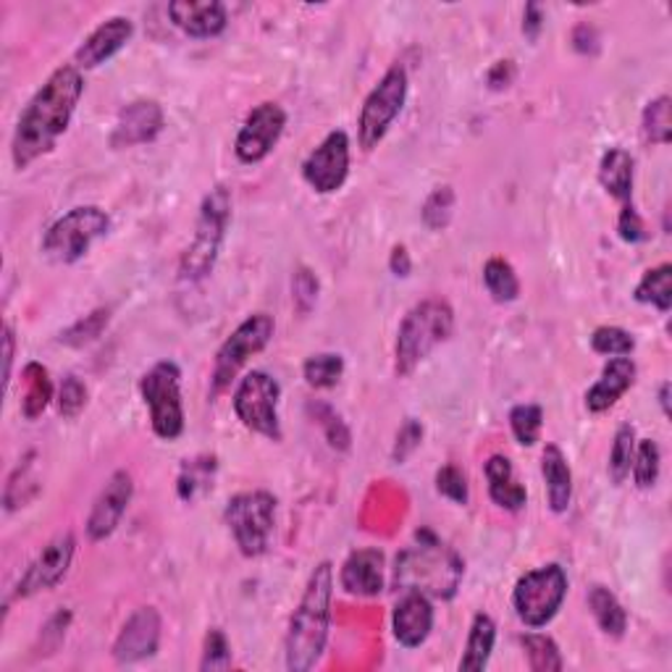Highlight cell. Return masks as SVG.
Segmentation results:
<instances>
[{"label":"cell","mask_w":672,"mask_h":672,"mask_svg":"<svg viewBox=\"0 0 672 672\" xmlns=\"http://www.w3.org/2000/svg\"><path fill=\"white\" fill-rule=\"evenodd\" d=\"M84 95V77L75 64L58 66L45 84L32 95L19 116L11 139V158L19 171L32 166L37 158L48 156L56 143L66 135L75 118L79 100Z\"/></svg>","instance_id":"1"},{"label":"cell","mask_w":672,"mask_h":672,"mask_svg":"<svg viewBox=\"0 0 672 672\" xmlns=\"http://www.w3.org/2000/svg\"><path fill=\"white\" fill-rule=\"evenodd\" d=\"M331 599H334V565L318 562L305 583L297 610L292 612L284 660L292 672H308L321 662L331 630Z\"/></svg>","instance_id":"2"},{"label":"cell","mask_w":672,"mask_h":672,"mask_svg":"<svg viewBox=\"0 0 672 672\" xmlns=\"http://www.w3.org/2000/svg\"><path fill=\"white\" fill-rule=\"evenodd\" d=\"M463 560L455 549L444 547L436 536H418V544H410L397 555L395 583L402 591H418L431 599H452L463 581Z\"/></svg>","instance_id":"3"},{"label":"cell","mask_w":672,"mask_h":672,"mask_svg":"<svg viewBox=\"0 0 672 672\" xmlns=\"http://www.w3.org/2000/svg\"><path fill=\"white\" fill-rule=\"evenodd\" d=\"M231 224V192L224 184H216L200 203L195 221V235L179 258V278L187 284L205 282L221 258L226 235Z\"/></svg>","instance_id":"4"},{"label":"cell","mask_w":672,"mask_h":672,"mask_svg":"<svg viewBox=\"0 0 672 672\" xmlns=\"http://www.w3.org/2000/svg\"><path fill=\"white\" fill-rule=\"evenodd\" d=\"M455 331V310L447 299L429 297L405 312L397 329L395 344V371L399 376H410L425 357L444 344Z\"/></svg>","instance_id":"5"},{"label":"cell","mask_w":672,"mask_h":672,"mask_svg":"<svg viewBox=\"0 0 672 672\" xmlns=\"http://www.w3.org/2000/svg\"><path fill=\"white\" fill-rule=\"evenodd\" d=\"M111 231V216L98 205H77L61 218H56L45 231L43 255L50 263L71 265L88 255L92 244Z\"/></svg>","instance_id":"6"},{"label":"cell","mask_w":672,"mask_h":672,"mask_svg":"<svg viewBox=\"0 0 672 672\" xmlns=\"http://www.w3.org/2000/svg\"><path fill=\"white\" fill-rule=\"evenodd\" d=\"M224 523L229 525L239 551L250 560L269 551L276 528V497L269 491H239L226 502Z\"/></svg>","instance_id":"7"},{"label":"cell","mask_w":672,"mask_h":672,"mask_svg":"<svg viewBox=\"0 0 672 672\" xmlns=\"http://www.w3.org/2000/svg\"><path fill=\"white\" fill-rule=\"evenodd\" d=\"M139 395L150 412L152 434L163 442H176L184 434V402H182V371L174 361H161L145 371L139 378Z\"/></svg>","instance_id":"8"},{"label":"cell","mask_w":672,"mask_h":672,"mask_svg":"<svg viewBox=\"0 0 672 672\" xmlns=\"http://www.w3.org/2000/svg\"><path fill=\"white\" fill-rule=\"evenodd\" d=\"M568 596V573L560 565H544L531 570L512 589V610L525 628L538 630L549 625Z\"/></svg>","instance_id":"9"},{"label":"cell","mask_w":672,"mask_h":672,"mask_svg":"<svg viewBox=\"0 0 672 672\" xmlns=\"http://www.w3.org/2000/svg\"><path fill=\"white\" fill-rule=\"evenodd\" d=\"M408 88V71H405V66L395 64L391 69H386L376 88L368 92L361 109V118H357V143L365 152L376 150L384 143L386 132L391 129L395 118L405 109Z\"/></svg>","instance_id":"10"},{"label":"cell","mask_w":672,"mask_h":672,"mask_svg":"<svg viewBox=\"0 0 672 672\" xmlns=\"http://www.w3.org/2000/svg\"><path fill=\"white\" fill-rule=\"evenodd\" d=\"M278 399H282V384L265 371H250L239 378L231 408L237 421L252 434H261L271 442H282V421H278Z\"/></svg>","instance_id":"11"},{"label":"cell","mask_w":672,"mask_h":672,"mask_svg":"<svg viewBox=\"0 0 672 672\" xmlns=\"http://www.w3.org/2000/svg\"><path fill=\"white\" fill-rule=\"evenodd\" d=\"M276 321L269 312H252L244 318L242 323L226 337V342L218 348L216 361H213V395H221L224 389H229L239 371L248 365V361L258 352L269 348V342L274 339Z\"/></svg>","instance_id":"12"},{"label":"cell","mask_w":672,"mask_h":672,"mask_svg":"<svg viewBox=\"0 0 672 672\" xmlns=\"http://www.w3.org/2000/svg\"><path fill=\"white\" fill-rule=\"evenodd\" d=\"M350 176V137L344 129H334L303 161V179L318 195H334Z\"/></svg>","instance_id":"13"},{"label":"cell","mask_w":672,"mask_h":672,"mask_svg":"<svg viewBox=\"0 0 672 672\" xmlns=\"http://www.w3.org/2000/svg\"><path fill=\"white\" fill-rule=\"evenodd\" d=\"M284 129H287V111L278 103H265L255 105L244 118L242 129L235 139V152L242 163H261L274 152V148L282 139Z\"/></svg>","instance_id":"14"},{"label":"cell","mask_w":672,"mask_h":672,"mask_svg":"<svg viewBox=\"0 0 672 672\" xmlns=\"http://www.w3.org/2000/svg\"><path fill=\"white\" fill-rule=\"evenodd\" d=\"M75 555H77V538L71 531H66V534L56 536L53 542L45 544L43 551L26 565L22 578H19L16 596L30 599L43 594V591L56 589V585L69 576Z\"/></svg>","instance_id":"15"},{"label":"cell","mask_w":672,"mask_h":672,"mask_svg":"<svg viewBox=\"0 0 672 672\" xmlns=\"http://www.w3.org/2000/svg\"><path fill=\"white\" fill-rule=\"evenodd\" d=\"M163 126H166V116L158 100L150 98L132 100V103H126L124 109L118 111L109 143L113 150L137 148V145H148L152 139H158Z\"/></svg>","instance_id":"16"},{"label":"cell","mask_w":672,"mask_h":672,"mask_svg":"<svg viewBox=\"0 0 672 672\" xmlns=\"http://www.w3.org/2000/svg\"><path fill=\"white\" fill-rule=\"evenodd\" d=\"M163 620L156 607H139L118 630L113 641V660L118 664H135L148 660L161 647Z\"/></svg>","instance_id":"17"},{"label":"cell","mask_w":672,"mask_h":672,"mask_svg":"<svg viewBox=\"0 0 672 672\" xmlns=\"http://www.w3.org/2000/svg\"><path fill=\"white\" fill-rule=\"evenodd\" d=\"M132 497H135V481H132L129 470H116L109 481H105L100 494L92 502L88 517V536L90 542H105L113 531L122 523L126 508H129Z\"/></svg>","instance_id":"18"},{"label":"cell","mask_w":672,"mask_h":672,"mask_svg":"<svg viewBox=\"0 0 672 672\" xmlns=\"http://www.w3.org/2000/svg\"><path fill=\"white\" fill-rule=\"evenodd\" d=\"M132 35H135V24L126 16H111L103 24H98L95 30L84 37V43L79 45L75 53V66L79 71H90L111 61L118 50L126 48Z\"/></svg>","instance_id":"19"},{"label":"cell","mask_w":672,"mask_h":672,"mask_svg":"<svg viewBox=\"0 0 672 672\" xmlns=\"http://www.w3.org/2000/svg\"><path fill=\"white\" fill-rule=\"evenodd\" d=\"M391 630L399 647L418 649L429 641L434 630V604L431 596L418 594V591H405L395 612H391Z\"/></svg>","instance_id":"20"},{"label":"cell","mask_w":672,"mask_h":672,"mask_svg":"<svg viewBox=\"0 0 672 672\" xmlns=\"http://www.w3.org/2000/svg\"><path fill=\"white\" fill-rule=\"evenodd\" d=\"M169 16L176 30L195 39L218 37L229 24L226 5L218 0H174L169 3Z\"/></svg>","instance_id":"21"},{"label":"cell","mask_w":672,"mask_h":672,"mask_svg":"<svg viewBox=\"0 0 672 672\" xmlns=\"http://www.w3.org/2000/svg\"><path fill=\"white\" fill-rule=\"evenodd\" d=\"M636 376L638 368L634 357L630 355L610 357V361L604 363L602 376H599L596 384L585 391V410L599 415V412H607L610 408H615L617 399L636 384Z\"/></svg>","instance_id":"22"},{"label":"cell","mask_w":672,"mask_h":672,"mask_svg":"<svg viewBox=\"0 0 672 672\" xmlns=\"http://www.w3.org/2000/svg\"><path fill=\"white\" fill-rule=\"evenodd\" d=\"M339 581L352 596H378L384 589V551L374 547L352 551L342 565Z\"/></svg>","instance_id":"23"},{"label":"cell","mask_w":672,"mask_h":672,"mask_svg":"<svg viewBox=\"0 0 672 672\" xmlns=\"http://www.w3.org/2000/svg\"><path fill=\"white\" fill-rule=\"evenodd\" d=\"M483 474L486 481H489V497L497 508L508 512H521L525 508V502H528V491H525V486L517 481L510 457L491 455L483 465Z\"/></svg>","instance_id":"24"},{"label":"cell","mask_w":672,"mask_h":672,"mask_svg":"<svg viewBox=\"0 0 672 672\" xmlns=\"http://www.w3.org/2000/svg\"><path fill=\"white\" fill-rule=\"evenodd\" d=\"M542 476L544 486H547L549 510L557 515L568 512L570 502H573V470L557 444H547L542 452Z\"/></svg>","instance_id":"25"},{"label":"cell","mask_w":672,"mask_h":672,"mask_svg":"<svg viewBox=\"0 0 672 672\" xmlns=\"http://www.w3.org/2000/svg\"><path fill=\"white\" fill-rule=\"evenodd\" d=\"M634 174L636 161L625 148H610L599 161V184L620 205L634 203Z\"/></svg>","instance_id":"26"},{"label":"cell","mask_w":672,"mask_h":672,"mask_svg":"<svg viewBox=\"0 0 672 672\" xmlns=\"http://www.w3.org/2000/svg\"><path fill=\"white\" fill-rule=\"evenodd\" d=\"M494 643H497V623L481 612V615H476L474 623H470L468 641H465L463 660L457 668H460V672L486 670V664L491 660V651H494Z\"/></svg>","instance_id":"27"},{"label":"cell","mask_w":672,"mask_h":672,"mask_svg":"<svg viewBox=\"0 0 672 672\" xmlns=\"http://www.w3.org/2000/svg\"><path fill=\"white\" fill-rule=\"evenodd\" d=\"M589 607H591V615H594L599 628H602L610 638L625 636V630H628V612H625L620 599L612 594L607 585H599V583L591 585Z\"/></svg>","instance_id":"28"},{"label":"cell","mask_w":672,"mask_h":672,"mask_svg":"<svg viewBox=\"0 0 672 672\" xmlns=\"http://www.w3.org/2000/svg\"><path fill=\"white\" fill-rule=\"evenodd\" d=\"M24 397H22V415L26 421H37L45 410H48L53 399V381L48 368L43 363L32 361L24 365Z\"/></svg>","instance_id":"29"},{"label":"cell","mask_w":672,"mask_h":672,"mask_svg":"<svg viewBox=\"0 0 672 672\" xmlns=\"http://www.w3.org/2000/svg\"><path fill=\"white\" fill-rule=\"evenodd\" d=\"M634 299L641 305H651L660 312H668L672 308V265L662 263L657 269H649L636 284Z\"/></svg>","instance_id":"30"},{"label":"cell","mask_w":672,"mask_h":672,"mask_svg":"<svg viewBox=\"0 0 672 672\" xmlns=\"http://www.w3.org/2000/svg\"><path fill=\"white\" fill-rule=\"evenodd\" d=\"M483 287L494 303H515L521 297V278L504 258H489L483 265Z\"/></svg>","instance_id":"31"},{"label":"cell","mask_w":672,"mask_h":672,"mask_svg":"<svg viewBox=\"0 0 672 672\" xmlns=\"http://www.w3.org/2000/svg\"><path fill=\"white\" fill-rule=\"evenodd\" d=\"M641 135L649 145H670L672 139V100L660 95L649 100L641 113Z\"/></svg>","instance_id":"32"},{"label":"cell","mask_w":672,"mask_h":672,"mask_svg":"<svg viewBox=\"0 0 672 672\" xmlns=\"http://www.w3.org/2000/svg\"><path fill=\"white\" fill-rule=\"evenodd\" d=\"M636 429L630 423H623L620 429L615 431V438H612V449H610V463H607V474L610 481L615 486L625 483V478L630 476V465H634L636 455Z\"/></svg>","instance_id":"33"},{"label":"cell","mask_w":672,"mask_h":672,"mask_svg":"<svg viewBox=\"0 0 672 672\" xmlns=\"http://www.w3.org/2000/svg\"><path fill=\"white\" fill-rule=\"evenodd\" d=\"M630 474H634V483L641 491L654 489L662 474V449L654 438H638L636 442V455L634 465H630Z\"/></svg>","instance_id":"34"},{"label":"cell","mask_w":672,"mask_h":672,"mask_svg":"<svg viewBox=\"0 0 672 672\" xmlns=\"http://www.w3.org/2000/svg\"><path fill=\"white\" fill-rule=\"evenodd\" d=\"M213 476H216V460L213 457H195L182 465V474H179L176 491L184 502H195V499L208 491L213 486Z\"/></svg>","instance_id":"35"},{"label":"cell","mask_w":672,"mask_h":672,"mask_svg":"<svg viewBox=\"0 0 672 672\" xmlns=\"http://www.w3.org/2000/svg\"><path fill=\"white\" fill-rule=\"evenodd\" d=\"M344 376V357L337 352H321L310 355L303 363V378L312 389H334Z\"/></svg>","instance_id":"36"},{"label":"cell","mask_w":672,"mask_h":672,"mask_svg":"<svg viewBox=\"0 0 672 672\" xmlns=\"http://www.w3.org/2000/svg\"><path fill=\"white\" fill-rule=\"evenodd\" d=\"M521 643L528 657V664L534 672H560L562 670V654L557 647L555 638L547 634H525L521 636Z\"/></svg>","instance_id":"37"},{"label":"cell","mask_w":672,"mask_h":672,"mask_svg":"<svg viewBox=\"0 0 672 672\" xmlns=\"http://www.w3.org/2000/svg\"><path fill=\"white\" fill-rule=\"evenodd\" d=\"M510 429L521 447H534L544 429V410L538 405H515L510 410Z\"/></svg>","instance_id":"38"},{"label":"cell","mask_w":672,"mask_h":672,"mask_svg":"<svg viewBox=\"0 0 672 672\" xmlns=\"http://www.w3.org/2000/svg\"><path fill=\"white\" fill-rule=\"evenodd\" d=\"M109 321H111L109 308L92 310L84 318H79L77 323H71L69 329L61 331V344H69V348H84V344L95 342V339L103 334Z\"/></svg>","instance_id":"39"},{"label":"cell","mask_w":672,"mask_h":672,"mask_svg":"<svg viewBox=\"0 0 672 672\" xmlns=\"http://www.w3.org/2000/svg\"><path fill=\"white\" fill-rule=\"evenodd\" d=\"M452 213H455V190L447 187V184L431 192V195L425 197V203L421 208L423 224L429 226L431 231L447 229L449 221H452Z\"/></svg>","instance_id":"40"},{"label":"cell","mask_w":672,"mask_h":672,"mask_svg":"<svg viewBox=\"0 0 672 672\" xmlns=\"http://www.w3.org/2000/svg\"><path fill=\"white\" fill-rule=\"evenodd\" d=\"M591 350L607 357H623L636 350V339L620 326H599L591 334Z\"/></svg>","instance_id":"41"},{"label":"cell","mask_w":672,"mask_h":672,"mask_svg":"<svg viewBox=\"0 0 672 672\" xmlns=\"http://www.w3.org/2000/svg\"><path fill=\"white\" fill-rule=\"evenodd\" d=\"M318 292H321V282L312 274V269H308V265H297L295 276H292V299H295V308L308 316V312L316 308Z\"/></svg>","instance_id":"42"},{"label":"cell","mask_w":672,"mask_h":672,"mask_svg":"<svg viewBox=\"0 0 672 672\" xmlns=\"http://www.w3.org/2000/svg\"><path fill=\"white\" fill-rule=\"evenodd\" d=\"M84 408H88V386L75 374L66 376L61 389H58V412L66 421H75Z\"/></svg>","instance_id":"43"},{"label":"cell","mask_w":672,"mask_h":672,"mask_svg":"<svg viewBox=\"0 0 672 672\" xmlns=\"http://www.w3.org/2000/svg\"><path fill=\"white\" fill-rule=\"evenodd\" d=\"M231 668V647L226 641L221 628H210L205 634L203 643V660H200V670H229Z\"/></svg>","instance_id":"44"},{"label":"cell","mask_w":672,"mask_h":672,"mask_svg":"<svg viewBox=\"0 0 672 672\" xmlns=\"http://www.w3.org/2000/svg\"><path fill=\"white\" fill-rule=\"evenodd\" d=\"M436 491L442 497L452 499L455 504H468L470 489H468V478L457 465H444V468L436 470Z\"/></svg>","instance_id":"45"},{"label":"cell","mask_w":672,"mask_h":672,"mask_svg":"<svg viewBox=\"0 0 672 672\" xmlns=\"http://www.w3.org/2000/svg\"><path fill=\"white\" fill-rule=\"evenodd\" d=\"M421 442H423V423L415 421V418H408L397 431V442L395 447H391V460L402 465L412 452L421 447Z\"/></svg>","instance_id":"46"},{"label":"cell","mask_w":672,"mask_h":672,"mask_svg":"<svg viewBox=\"0 0 672 672\" xmlns=\"http://www.w3.org/2000/svg\"><path fill=\"white\" fill-rule=\"evenodd\" d=\"M318 421H321L326 438H329V444L339 452H348L350 449V429L344 425L342 418H339V412H334L329 408V405H321L318 408Z\"/></svg>","instance_id":"47"},{"label":"cell","mask_w":672,"mask_h":672,"mask_svg":"<svg viewBox=\"0 0 672 672\" xmlns=\"http://www.w3.org/2000/svg\"><path fill=\"white\" fill-rule=\"evenodd\" d=\"M617 235H620L623 242L628 244H638L647 239V226H643L641 213L636 210L634 203L623 205L620 216H617Z\"/></svg>","instance_id":"48"},{"label":"cell","mask_w":672,"mask_h":672,"mask_svg":"<svg viewBox=\"0 0 672 672\" xmlns=\"http://www.w3.org/2000/svg\"><path fill=\"white\" fill-rule=\"evenodd\" d=\"M517 77V69L512 61H497L494 66L489 69V75H486V82H489L491 90H508L512 82H515Z\"/></svg>","instance_id":"49"},{"label":"cell","mask_w":672,"mask_h":672,"mask_svg":"<svg viewBox=\"0 0 672 672\" xmlns=\"http://www.w3.org/2000/svg\"><path fill=\"white\" fill-rule=\"evenodd\" d=\"M542 30H544V9L538 3H528L523 11V35L528 37L531 43H536Z\"/></svg>","instance_id":"50"},{"label":"cell","mask_w":672,"mask_h":672,"mask_svg":"<svg viewBox=\"0 0 672 672\" xmlns=\"http://www.w3.org/2000/svg\"><path fill=\"white\" fill-rule=\"evenodd\" d=\"M573 45L578 53H596L599 50V35L594 26L578 24L573 30Z\"/></svg>","instance_id":"51"},{"label":"cell","mask_w":672,"mask_h":672,"mask_svg":"<svg viewBox=\"0 0 672 672\" xmlns=\"http://www.w3.org/2000/svg\"><path fill=\"white\" fill-rule=\"evenodd\" d=\"M389 269H391V274H395V276H402V278L410 276L412 261H410V252H408V248H405V244H397V248L391 250Z\"/></svg>","instance_id":"52"},{"label":"cell","mask_w":672,"mask_h":672,"mask_svg":"<svg viewBox=\"0 0 672 672\" xmlns=\"http://www.w3.org/2000/svg\"><path fill=\"white\" fill-rule=\"evenodd\" d=\"M3 344H5L3 384H5V389H9V384H11V365H13V329H11V323L3 326Z\"/></svg>","instance_id":"53"},{"label":"cell","mask_w":672,"mask_h":672,"mask_svg":"<svg viewBox=\"0 0 672 672\" xmlns=\"http://www.w3.org/2000/svg\"><path fill=\"white\" fill-rule=\"evenodd\" d=\"M660 405H662V412L670 418V381H664L660 386Z\"/></svg>","instance_id":"54"}]
</instances>
